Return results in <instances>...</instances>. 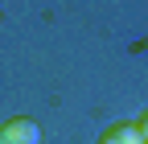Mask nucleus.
<instances>
[{
	"label": "nucleus",
	"mask_w": 148,
	"mask_h": 144,
	"mask_svg": "<svg viewBox=\"0 0 148 144\" xmlns=\"http://www.w3.org/2000/svg\"><path fill=\"white\" fill-rule=\"evenodd\" d=\"M0 144H41V128L25 115H16L8 123H0Z\"/></svg>",
	"instance_id": "1"
},
{
	"label": "nucleus",
	"mask_w": 148,
	"mask_h": 144,
	"mask_svg": "<svg viewBox=\"0 0 148 144\" xmlns=\"http://www.w3.org/2000/svg\"><path fill=\"white\" fill-rule=\"evenodd\" d=\"M99 144H144V140L136 132V123H115V128H107L99 136Z\"/></svg>",
	"instance_id": "2"
},
{
	"label": "nucleus",
	"mask_w": 148,
	"mask_h": 144,
	"mask_svg": "<svg viewBox=\"0 0 148 144\" xmlns=\"http://www.w3.org/2000/svg\"><path fill=\"white\" fill-rule=\"evenodd\" d=\"M136 132H140V140H144V144H148V111H144V115H140V119H136Z\"/></svg>",
	"instance_id": "3"
}]
</instances>
